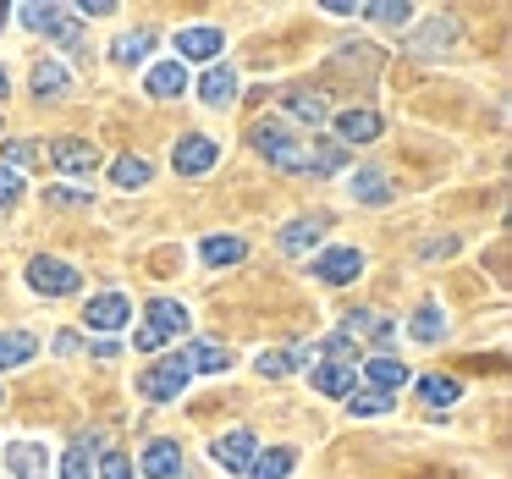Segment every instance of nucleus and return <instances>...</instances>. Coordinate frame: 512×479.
Here are the masks:
<instances>
[{
    "instance_id": "nucleus-1",
    "label": "nucleus",
    "mask_w": 512,
    "mask_h": 479,
    "mask_svg": "<svg viewBox=\"0 0 512 479\" xmlns=\"http://www.w3.org/2000/svg\"><path fill=\"white\" fill-rule=\"evenodd\" d=\"M248 138H254V149L276 171H309V138H298L287 122H276V116H259Z\"/></svg>"
},
{
    "instance_id": "nucleus-2",
    "label": "nucleus",
    "mask_w": 512,
    "mask_h": 479,
    "mask_svg": "<svg viewBox=\"0 0 512 479\" xmlns=\"http://www.w3.org/2000/svg\"><path fill=\"white\" fill-rule=\"evenodd\" d=\"M188 380H193L188 353H171V358H160L155 369H144V375H138V391H144L149 402H177L182 391H188Z\"/></svg>"
},
{
    "instance_id": "nucleus-3",
    "label": "nucleus",
    "mask_w": 512,
    "mask_h": 479,
    "mask_svg": "<svg viewBox=\"0 0 512 479\" xmlns=\"http://www.w3.org/2000/svg\"><path fill=\"white\" fill-rule=\"evenodd\" d=\"M28 287H34L39 298H72V292L83 287V276L67 265V259H50V254H39L34 265H28Z\"/></svg>"
},
{
    "instance_id": "nucleus-4",
    "label": "nucleus",
    "mask_w": 512,
    "mask_h": 479,
    "mask_svg": "<svg viewBox=\"0 0 512 479\" xmlns=\"http://www.w3.org/2000/svg\"><path fill=\"white\" fill-rule=\"evenodd\" d=\"M215 160H221V144H215V138H204V133L177 138V149H171V166H177V177H204Z\"/></svg>"
},
{
    "instance_id": "nucleus-5",
    "label": "nucleus",
    "mask_w": 512,
    "mask_h": 479,
    "mask_svg": "<svg viewBox=\"0 0 512 479\" xmlns=\"http://www.w3.org/2000/svg\"><path fill=\"white\" fill-rule=\"evenodd\" d=\"M210 457H215V468H226V474H248V463L259 457L254 430H226L221 441L210 446Z\"/></svg>"
},
{
    "instance_id": "nucleus-6",
    "label": "nucleus",
    "mask_w": 512,
    "mask_h": 479,
    "mask_svg": "<svg viewBox=\"0 0 512 479\" xmlns=\"http://www.w3.org/2000/svg\"><path fill=\"white\" fill-rule=\"evenodd\" d=\"M50 160H56L67 177H78V182H89L94 171H100V149L83 144V138H56V144H50Z\"/></svg>"
},
{
    "instance_id": "nucleus-7",
    "label": "nucleus",
    "mask_w": 512,
    "mask_h": 479,
    "mask_svg": "<svg viewBox=\"0 0 512 479\" xmlns=\"http://www.w3.org/2000/svg\"><path fill=\"white\" fill-rule=\"evenodd\" d=\"M314 276H320L325 287H347V281L364 276V254H358V248H325V254L314 259Z\"/></svg>"
},
{
    "instance_id": "nucleus-8",
    "label": "nucleus",
    "mask_w": 512,
    "mask_h": 479,
    "mask_svg": "<svg viewBox=\"0 0 512 479\" xmlns=\"http://www.w3.org/2000/svg\"><path fill=\"white\" fill-rule=\"evenodd\" d=\"M83 320H89V331H122V325L133 320V303H127L122 292H100V298H89Z\"/></svg>"
},
{
    "instance_id": "nucleus-9",
    "label": "nucleus",
    "mask_w": 512,
    "mask_h": 479,
    "mask_svg": "<svg viewBox=\"0 0 512 479\" xmlns=\"http://www.w3.org/2000/svg\"><path fill=\"white\" fill-rule=\"evenodd\" d=\"M342 336H353V342H397V320H386V314H375V309H353L342 320Z\"/></svg>"
},
{
    "instance_id": "nucleus-10",
    "label": "nucleus",
    "mask_w": 512,
    "mask_h": 479,
    "mask_svg": "<svg viewBox=\"0 0 512 479\" xmlns=\"http://www.w3.org/2000/svg\"><path fill=\"white\" fill-rule=\"evenodd\" d=\"M144 314H149V320H144V331H155L160 342H171V336H182V331H188V320H193V314L182 309L177 298H155Z\"/></svg>"
},
{
    "instance_id": "nucleus-11",
    "label": "nucleus",
    "mask_w": 512,
    "mask_h": 479,
    "mask_svg": "<svg viewBox=\"0 0 512 479\" xmlns=\"http://www.w3.org/2000/svg\"><path fill=\"white\" fill-rule=\"evenodd\" d=\"M226 50L221 28H182L177 34V61H215Z\"/></svg>"
},
{
    "instance_id": "nucleus-12",
    "label": "nucleus",
    "mask_w": 512,
    "mask_h": 479,
    "mask_svg": "<svg viewBox=\"0 0 512 479\" xmlns=\"http://www.w3.org/2000/svg\"><path fill=\"white\" fill-rule=\"evenodd\" d=\"M144 89L155 94V100H177V94H188V67H182V61H155Z\"/></svg>"
},
{
    "instance_id": "nucleus-13",
    "label": "nucleus",
    "mask_w": 512,
    "mask_h": 479,
    "mask_svg": "<svg viewBox=\"0 0 512 479\" xmlns=\"http://www.w3.org/2000/svg\"><path fill=\"white\" fill-rule=\"evenodd\" d=\"M336 144H369V138H380V116L369 111V105H353V111L336 116Z\"/></svg>"
},
{
    "instance_id": "nucleus-14",
    "label": "nucleus",
    "mask_w": 512,
    "mask_h": 479,
    "mask_svg": "<svg viewBox=\"0 0 512 479\" xmlns=\"http://www.w3.org/2000/svg\"><path fill=\"white\" fill-rule=\"evenodd\" d=\"M369 391H386V397H397L402 386H408V364L402 358H391V353H380V358H369Z\"/></svg>"
},
{
    "instance_id": "nucleus-15",
    "label": "nucleus",
    "mask_w": 512,
    "mask_h": 479,
    "mask_svg": "<svg viewBox=\"0 0 512 479\" xmlns=\"http://www.w3.org/2000/svg\"><path fill=\"white\" fill-rule=\"evenodd\" d=\"M314 391H320V397H353L358 369L353 364H314Z\"/></svg>"
},
{
    "instance_id": "nucleus-16",
    "label": "nucleus",
    "mask_w": 512,
    "mask_h": 479,
    "mask_svg": "<svg viewBox=\"0 0 512 479\" xmlns=\"http://www.w3.org/2000/svg\"><path fill=\"white\" fill-rule=\"evenodd\" d=\"M6 463H12L17 479H50V457H45V446H34V441L6 446Z\"/></svg>"
},
{
    "instance_id": "nucleus-17",
    "label": "nucleus",
    "mask_w": 512,
    "mask_h": 479,
    "mask_svg": "<svg viewBox=\"0 0 512 479\" xmlns=\"http://www.w3.org/2000/svg\"><path fill=\"white\" fill-rule=\"evenodd\" d=\"M325 226H331V215H303V221H292L287 232H281V248H287V254H309L325 237Z\"/></svg>"
},
{
    "instance_id": "nucleus-18",
    "label": "nucleus",
    "mask_w": 512,
    "mask_h": 479,
    "mask_svg": "<svg viewBox=\"0 0 512 479\" xmlns=\"http://www.w3.org/2000/svg\"><path fill=\"white\" fill-rule=\"evenodd\" d=\"M452 39H457V23H452V17H430V23H424L419 34L408 39V50H419V56H441Z\"/></svg>"
},
{
    "instance_id": "nucleus-19",
    "label": "nucleus",
    "mask_w": 512,
    "mask_h": 479,
    "mask_svg": "<svg viewBox=\"0 0 512 479\" xmlns=\"http://www.w3.org/2000/svg\"><path fill=\"white\" fill-rule=\"evenodd\" d=\"M199 94H204V105H215V111H221V105H232L237 100V72L226 67V61H221V67H210L199 78Z\"/></svg>"
},
{
    "instance_id": "nucleus-20",
    "label": "nucleus",
    "mask_w": 512,
    "mask_h": 479,
    "mask_svg": "<svg viewBox=\"0 0 512 479\" xmlns=\"http://www.w3.org/2000/svg\"><path fill=\"white\" fill-rule=\"evenodd\" d=\"M28 358H39L34 331H0V369H23Z\"/></svg>"
},
{
    "instance_id": "nucleus-21",
    "label": "nucleus",
    "mask_w": 512,
    "mask_h": 479,
    "mask_svg": "<svg viewBox=\"0 0 512 479\" xmlns=\"http://www.w3.org/2000/svg\"><path fill=\"white\" fill-rule=\"evenodd\" d=\"M138 468H144L149 479H171L182 468V446L177 441H149V452H144V463H138Z\"/></svg>"
},
{
    "instance_id": "nucleus-22",
    "label": "nucleus",
    "mask_w": 512,
    "mask_h": 479,
    "mask_svg": "<svg viewBox=\"0 0 512 479\" xmlns=\"http://www.w3.org/2000/svg\"><path fill=\"white\" fill-rule=\"evenodd\" d=\"M199 259H204V265H215V270H221V265H243V259H248V243H243V237H204V243H199Z\"/></svg>"
},
{
    "instance_id": "nucleus-23",
    "label": "nucleus",
    "mask_w": 512,
    "mask_h": 479,
    "mask_svg": "<svg viewBox=\"0 0 512 479\" xmlns=\"http://www.w3.org/2000/svg\"><path fill=\"white\" fill-rule=\"evenodd\" d=\"M292 463H298L292 446H270V452H259L254 463H248V479H287Z\"/></svg>"
},
{
    "instance_id": "nucleus-24",
    "label": "nucleus",
    "mask_w": 512,
    "mask_h": 479,
    "mask_svg": "<svg viewBox=\"0 0 512 479\" xmlns=\"http://www.w3.org/2000/svg\"><path fill=\"white\" fill-rule=\"evenodd\" d=\"M188 364H193V375H226L232 353H226L221 342H193V347H188Z\"/></svg>"
},
{
    "instance_id": "nucleus-25",
    "label": "nucleus",
    "mask_w": 512,
    "mask_h": 479,
    "mask_svg": "<svg viewBox=\"0 0 512 479\" xmlns=\"http://www.w3.org/2000/svg\"><path fill=\"white\" fill-rule=\"evenodd\" d=\"M347 188H353L358 204H386V199H391L386 171H353V182H347Z\"/></svg>"
},
{
    "instance_id": "nucleus-26",
    "label": "nucleus",
    "mask_w": 512,
    "mask_h": 479,
    "mask_svg": "<svg viewBox=\"0 0 512 479\" xmlns=\"http://www.w3.org/2000/svg\"><path fill=\"white\" fill-rule=\"evenodd\" d=\"M254 369H259V380H287V375H298V353L292 347H270V353L254 358Z\"/></svg>"
},
{
    "instance_id": "nucleus-27",
    "label": "nucleus",
    "mask_w": 512,
    "mask_h": 479,
    "mask_svg": "<svg viewBox=\"0 0 512 479\" xmlns=\"http://www.w3.org/2000/svg\"><path fill=\"white\" fill-rule=\"evenodd\" d=\"M67 67H61V61H39L34 67V94L39 100H61V94H67Z\"/></svg>"
},
{
    "instance_id": "nucleus-28",
    "label": "nucleus",
    "mask_w": 512,
    "mask_h": 479,
    "mask_svg": "<svg viewBox=\"0 0 512 479\" xmlns=\"http://www.w3.org/2000/svg\"><path fill=\"white\" fill-rule=\"evenodd\" d=\"M149 45H155V34H149V28H133V34H116L111 56L122 61V67H138V61L149 56Z\"/></svg>"
},
{
    "instance_id": "nucleus-29",
    "label": "nucleus",
    "mask_w": 512,
    "mask_h": 479,
    "mask_svg": "<svg viewBox=\"0 0 512 479\" xmlns=\"http://www.w3.org/2000/svg\"><path fill=\"white\" fill-rule=\"evenodd\" d=\"M347 166V144H336V138H320V144L309 149V171L314 177H331V171Z\"/></svg>"
},
{
    "instance_id": "nucleus-30",
    "label": "nucleus",
    "mask_w": 512,
    "mask_h": 479,
    "mask_svg": "<svg viewBox=\"0 0 512 479\" xmlns=\"http://www.w3.org/2000/svg\"><path fill=\"white\" fill-rule=\"evenodd\" d=\"M358 12H364L369 23H380V28H402L413 17V6L408 0H369V6H358Z\"/></svg>"
},
{
    "instance_id": "nucleus-31",
    "label": "nucleus",
    "mask_w": 512,
    "mask_h": 479,
    "mask_svg": "<svg viewBox=\"0 0 512 479\" xmlns=\"http://www.w3.org/2000/svg\"><path fill=\"white\" fill-rule=\"evenodd\" d=\"M419 397L430 402V408H452V402L463 397V386H457L452 375H424L419 380Z\"/></svg>"
},
{
    "instance_id": "nucleus-32",
    "label": "nucleus",
    "mask_w": 512,
    "mask_h": 479,
    "mask_svg": "<svg viewBox=\"0 0 512 479\" xmlns=\"http://www.w3.org/2000/svg\"><path fill=\"white\" fill-rule=\"evenodd\" d=\"M111 182H116V188H127V193L144 188V182H149V160H144V155H122V160H111Z\"/></svg>"
},
{
    "instance_id": "nucleus-33",
    "label": "nucleus",
    "mask_w": 512,
    "mask_h": 479,
    "mask_svg": "<svg viewBox=\"0 0 512 479\" xmlns=\"http://www.w3.org/2000/svg\"><path fill=\"white\" fill-rule=\"evenodd\" d=\"M287 116H292V122H309V127H320L325 116H331V105H325L320 94H287Z\"/></svg>"
},
{
    "instance_id": "nucleus-34",
    "label": "nucleus",
    "mask_w": 512,
    "mask_h": 479,
    "mask_svg": "<svg viewBox=\"0 0 512 479\" xmlns=\"http://www.w3.org/2000/svg\"><path fill=\"white\" fill-rule=\"evenodd\" d=\"M408 331H413V342H441V331H446V314L435 309V303H424V309L413 314V325H408Z\"/></svg>"
},
{
    "instance_id": "nucleus-35",
    "label": "nucleus",
    "mask_w": 512,
    "mask_h": 479,
    "mask_svg": "<svg viewBox=\"0 0 512 479\" xmlns=\"http://www.w3.org/2000/svg\"><path fill=\"white\" fill-rule=\"evenodd\" d=\"M320 358H325V364H353V358H358V342H353V336H342V331H331V336L320 342Z\"/></svg>"
},
{
    "instance_id": "nucleus-36",
    "label": "nucleus",
    "mask_w": 512,
    "mask_h": 479,
    "mask_svg": "<svg viewBox=\"0 0 512 479\" xmlns=\"http://www.w3.org/2000/svg\"><path fill=\"white\" fill-rule=\"evenodd\" d=\"M61 479H94V457H89V441H78L67 457H61Z\"/></svg>"
},
{
    "instance_id": "nucleus-37",
    "label": "nucleus",
    "mask_w": 512,
    "mask_h": 479,
    "mask_svg": "<svg viewBox=\"0 0 512 479\" xmlns=\"http://www.w3.org/2000/svg\"><path fill=\"white\" fill-rule=\"evenodd\" d=\"M23 23L34 28V34H50V28L61 23V6H39V0H28V6H23Z\"/></svg>"
},
{
    "instance_id": "nucleus-38",
    "label": "nucleus",
    "mask_w": 512,
    "mask_h": 479,
    "mask_svg": "<svg viewBox=\"0 0 512 479\" xmlns=\"http://www.w3.org/2000/svg\"><path fill=\"white\" fill-rule=\"evenodd\" d=\"M391 402H397V397H386V391H353V397H347V408H353L358 419H369V413H386Z\"/></svg>"
},
{
    "instance_id": "nucleus-39",
    "label": "nucleus",
    "mask_w": 512,
    "mask_h": 479,
    "mask_svg": "<svg viewBox=\"0 0 512 479\" xmlns=\"http://www.w3.org/2000/svg\"><path fill=\"white\" fill-rule=\"evenodd\" d=\"M34 160H45V149H34L28 138H6V171H12V166H34Z\"/></svg>"
},
{
    "instance_id": "nucleus-40",
    "label": "nucleus",
    "mask_w": 512,
    "mask_h": 479,
    "mask_svg": "<svg viewBox=\"0 0 512 479\" xmlns=\"http://www.w3.org/2000/svg\"><path fill=\"white\" fill-rule=\"evenodd\" d=\"M94 474H100V479H133V457H127V452H105Z\"/></svg>"
},
{
    "instance_id": "nucleus-41",
    "label": "nucleus",
    "mask_w": 512,
    "mask_h": 479,
    "mask_svg": "<svg viewBox=\"0 0 512 479\" xmlns=\"http://www.w3.org/2000/svg\"><path fill=\"white\" fill-rule=\"evenodd\" d=\"M17 199H23V177L0 166V204H17Z\"/></svg>"
},
{
    "instance_id": "nucleus-42",
    "label": "nucleus",
    "mask_w": 512,
    "mask_h": 479,
    "mask_svg": "<svg viewBox=\"0 0 512 479\" xmlns=\"http://www.w3.org/2000/svg\"><path fill=\"white\" fill-rule=\"evenodd\" d=\"M116 12V0H78L72 6V17H111Z\"/></svg>"
},
{
    "instance_id": "nucleus-43",
    "label": "nucleus",
    "mask_w": 512,
    "mask_h": 479,
    "mask_svg": "<svg viewBox=\"0 0 512 479\" xmlns=\"http://www.w3.org/2000/svg\"><path fill=\"white\" fill-rule=\"evenodd\" d=\"M45 199L50 204H83V199H89V188H50Z\"/></svg>"
},
{
    "instance_id": "nucleus-44",
    "label": "nucleus",
    "mask_w": 512,
    "mask_h": 479,
    "mask_svg": "<svg viewBox=\"0 0 512 479\" xmlns=\"http://www.w3.org/2000/svg\"><path fill=\"white\" fill-rule=\"evenodd\" d=\"M133 347H138V353H155V347H166V342H160V336H155V331H144V325H138V336H133Z\"/></svg>"
},
{
    "instance_id": "nucleus-45",
    "label": "nucleus",
    "mask_w": 512,
    "mask_h": 479,
    "mask_svg": "<svg viewBox=\"0 0 512 479\" xmlns=\"http://www.w3.org/2000/svg\"><path fill=\"white\" fill-rule=\"evenodd\" d=\"M94 358H100V364H116V358H122V347L105 336V342H94Z\"/></svg>"
},
{
    "instance_id": "nucleus-46",
    "label": "nucleus",
    "mask_w": 512,
    "mask_h": 479,
    "mask_svg": "<svg viewBox=\"0 0 512 479\" xmlns=\"http://www.w3.org/2000/svg\"><path fill=\"white\" fill-rule=\"evenodd\" d=\"M78 347H83V342H78L72 331H61V336H56V353H78Z\"/></svg>"
},
{
    "instance_id": "nucleus-47",
    "label": "nucleus",
    "mask_w": 512,
    "mask_h": 479,
    "mask_svg": "<svg viewBox=\"0 0 512 479\" xmlns=\"http://www.w3.org/2000/svg\"><path fill=\"white\" fill-rule=\"evenodd\" d=\"M6 94H12V83H6V72H0V100H6Z\"/></svg>"
},
{
    "instance_id": "nucleus-48",
    "label": "nucleus",
    "mask_w": 512,
    "mask_h": 479,
    "mask_svg": "<svg viewBox=\"0 0 512 479\" xmlns=\"http://www.w3.org/2000/svg\"><path fill=\"white\" fill-rule=\"evenodd\" d=\"M0 402H6V397H0Z\"/></svg>"
}]
</instances>
